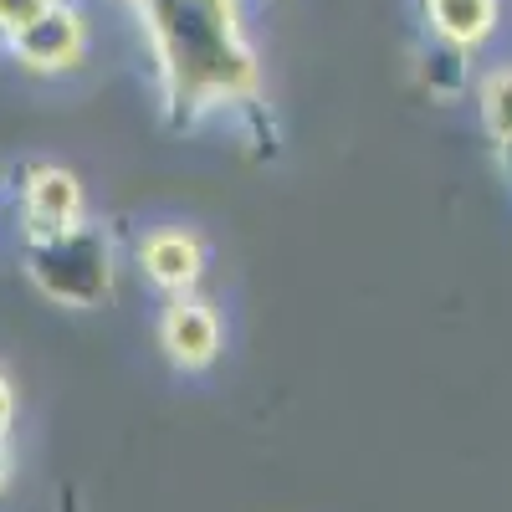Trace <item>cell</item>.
<instances>
[{
	"mask_svg": "<svg viewBox=\"0 0 512 512\" xmlns=\"http://www.w3.org/2000/svg\"><path fill=\"white\" fill-rule=\"evenodd\" d=\"M139 262H144L149 282H159L164 292H190L205 272V246L190 231H154L139 246Z\"/></svg>",
	"mask_w": 512,
	"mask_h": 512,
	"instance_id": "8992f818",
	"label": "cell"
},
{
	"mask_svg": "<svg viewBox=\"0 0 512 512\" xmlns=\"http://www.w3.org/2000/svg\"><path fill=\"white\" fill-rule=\"evenodd\" d=\"M11 415H16V390H11V379L0 374V436H6V425H11Z\"/></svg>",
	"mask_w": 512,
	"mask_h": 512,
	"instance_id": "30bf717a",
	"label": "cell"
},
{
	"mask_svg": "<svg viewBox=\"0 0 512 512\" xmlns=\"http://www.w3.org/2000/svg\"><path fill=\"white\" fill-rule=\"evenodd\" d=\"M425 21L436 41L472 52L497 31V0H425Z\"/></svg>",
	"mask_w": 512,
	"mask_h": 512,
	"instance_id": "52a82bcc",
	"label": "cell"
},
{
	"mask_svg": "<svg viewBox=\"0 0 512 512\" xmlns=\"http://www.w3.org/2000/svg\"><path fill=\"white\" fill-rule=\"evenodd\" d=\"M31 277L41 282V292L57 297V303L72 308H88L108 292L113 277V256L93 231H47V236H31Z\"/></svg>",
	"mask_w": 512,
	"mask_h": 512,
	"instance_id": "7a4b0ae2",
	"label": "cell"
},
{
	"mask_svg": "<svg viewBox=\"0 0 512 512\" xmlns=\"http://www.w3.org/2000/svg\"><path fill=\"white\" fill-rule=\"evenodd\" d=\"M21 205H26V221H31V236H47V231H72L82 226V185L72 169H31V180L21 190Z\"/></svg>",
	"mask_w": 512,
	"mask_h": 512,
	"instance_id": "277c9868",
	"label": "cell"
},
{
	"mask_svg": "<svg viewBox=\"0 0 512 512\" xmlns=\"http://www.w3.org/2000/svg\"><path fill=\"white\" fill-rule=\"evenodd\" d=\"M52 6V0H0V31H16V26H26L31 16H41V11H47Z\"/></svg>",
	"mask_w": 512,
	"mask_h": 512,
	"instance_id": "9c48e42d",
	"label": "cell"
},
{
	"mask_svg": "<svg viewBox=\"0 0 512 512\" xmlns=\"http://www.w3.org/2000/svg\"><path fill=\"white\" fill-rule=\"evenodd\" d=\"M139 16L154 36L169 103L216 108L256 93V57L236 0H139Z\"/></svg>",
	"mask_w": 512,
	"mask_h": 512,
	"instance_id": "6da1fadb",
	"label": "cell"
},
{
	"mask_svg": "<svg viewBox=\"0 0 512 512\" xmlns=\"http://www.w3.org/2000/svg\"><path fill=\"white\" fill-rule=\"evenodd\" d=\"M159 338H164V349H169L175 364L205 369L210 359H216V349H221V323H216V313H210L205 303H195V297L180 292L175 303H169L164 323H159Z\"/></svg>",
	"mask_w": 512,
	"mask_h": 512,
	"instance_id": "5b68a950",
	"label": "cell"
},
{
	"mask_svg": "<svg viewBox=\"0 0 512 512\" xmlns=\"http://www.w3.org/2000/svg\"><path fill=\"white\" fill-rule=\"evenodd\" d=\"M6 477H11V461H6V446H0V487H6Z\"/></svg>",
	"mask_w": 512,
	"mask_h": 512,
	"instance_id": "8fae6325",
	"label": "cell"
},
{
	"mask_svg": "<svg viewBox=\"0 0 512 512\" xmlns=\"http://www.w3.org/2000/svg\"><path fill=\"white\" fill-rule=\"evenodd\" d=\"M11 57L31 72H62V67H77L82 52H88V26H82V11L52 0L41 16H31L26 26H16L11 36Z\"/></svg>",
	"mask_w": 512,
	"mask_h": 512,
	"instance_id": "3957f363",
	"label": "cell"
},
{
	"mask_svg": "<svg viewBox=\"0 0 512 512\" xmlns=\"http://www.w3.org/2000/svg\"><path fill=\"white\" fill-rule=\"evenodd\" d=\"M477 108H482V128L492 134V144H512V67H497L482 82Z\"/></svg>",
	"mask_w": 512,
	"mask_h": 512,
	"instance_id": "ba28073f",
	"label": "cell"
}]
</instances>
